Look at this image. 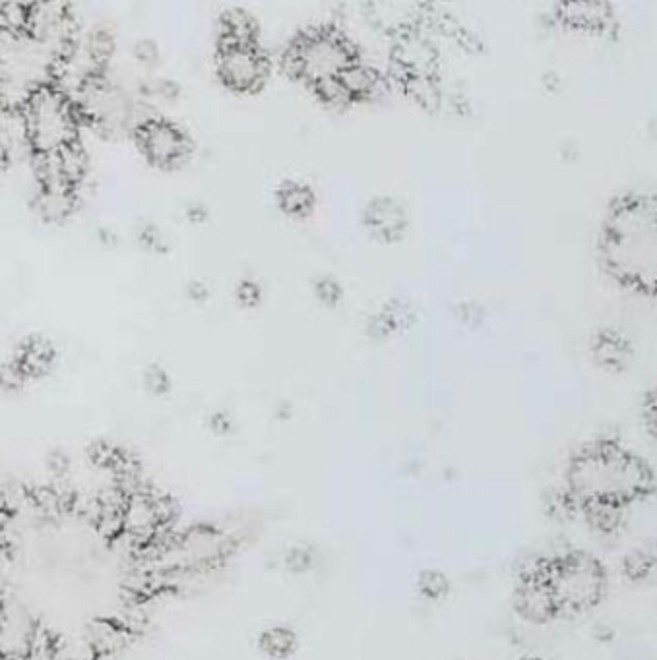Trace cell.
Masks as SVG:
<instances>
[{"label": "cell", "mask_w": 657, "mask_h": 660, "mask_svg": "<svg viewBox=\"0 0 657 660\" xmlns=\"http://www.w3.org/2000/svg\"><path fill=\"white\" fill-rule=\"evenodd\" d=\"M603 273L632 295L657 299V194L625 190L613 196L597 231Z\"/></svg>", "instance_id": "obj_1"}, {"label": "cell", "mask_w": 657, "mask_h": 660, "mask_svg": "<svg viewBox=\"0 0 657 660\" xmlns=\"http://www.w3.org/2000/svg\"><path fill=\"white\" fill-rule=\"evenodd\" d=\"M417 591L423 599L442 600L450 593V581L442 571H421L417 577Z\"/></svg>", "instance_id": "obj_22"}, {"label": "cell", "mask_w": 657, "mask_h": 660, "mask_svg": "<svg viewBox=\"0 0 657 660\" xmlns=\"http://www.w3.org/2000/svg\"><path fill=\"white\" fill-rule=\"evenodd\" d=\"M563 486L580 510L590 504H613L626 510L656 498L657 473L619 438L601 436L568 457Z\"/></svg>", "instance_id": "obj_2"}, {"label": "cell", "mask_w": 657, "mask_h": 660, "mask_svg": "<svg viewBox=\"0 0 657 660\" xmlns=\"http://www.w3.org/2000/svg\"><path fill=\"white\" fill-rule=\"evenodd\" d=\"M86 47H88L92 59H94L97 64H101L103 60L109 57V53L113 51V35H111V31L105 30V28H95V30L88 35Z\"/></svg>", "instance_id": "obj_25"}, {"label": "cell", "mask_w": 657, "mask_h": 660, "mask_svg": "<svg viewBox=\"0 0 657 660\" xmlns=\"http://www.w3.org/2000/svg\"><path fill=\"white\" fill-rule=\"evenodd\" d=\"M134 55L144 62H154L159 55L157 51L156 41L150 37H142L134 43Z\"/></svg>", "instance_id": "obj_32"}, {"label": "cell", "mask_w": 657, "mask_h": 660, "mask_svg": "<svg viewBox=\"0 0 657 660\" xmlns=\"http://www.w3.org/2000/svg\"><path fill=\"white\" fill-rule=\"evenodd\" d=\"M187 213L192 219H202V217H206L208 208L202 202H192L187 208Z\"/></svg>", "instance_id": "obj_35"}, {"label": "cell", "mask_w": 657, "mask_h": 660, "mask_svg": "<svg viewBox=\"0 0 657 660\" xmlns=\"http://www.w3.org/2000/svg\"><path fill=\"white\" fill-rule=\"evenodd\" d=\"M411 320H413L411 304L406 300L392 299L369 318L367 328L373 335H388L392 331L404 328Z\"/></svg>", "instance_id": "obj_15"}, {"label": "cell", "mask_w": 657, "mask_h": 660, "mask_svg": "<svg viewBox=\"0 0 657 660\" xmlns=\"http://www.w3.org/2000/svg\"><path fill=\"white\" fill-rule=\"evenodd\" d=\"M208 285L204 283V281H200V279H192L190 283H188V293L192 295V297H198V299H202V297H206L208 295Z\"/></svg>", "instance_id": "obj_34"}, {"label": "cell", "mask_w": 657, "mask_h": 660, "mask_svg": "<svg viewBox=\"0 0 657 660\" xmlns=\"http://www.w3.org/2000/svg\"><path fill=\"white\" fill-rule=\"evenodd\" d=\"M314 291L316 295L326 302H336L342 297V285L330 277V275H320L314 279Z\"/></svg>", "instance_id": "obj_26"}, {"label": "cell", "mask_w": 657, "mask_h": 660, "mask_svg": "<svg viewBox=\"0 0 657 660\" xmlns=\"http://www.w3.org/2000/svg\"><path fill=\"white\" fill-rule=\"evenodd\" d=\"M355 59V49L342 31L332 26H318L301 31L287 45L283 66L287 72L303 76L314 84L328 76H340L345 66Z\"/></svg>", "instance_id": "obj_4"}, {"label": "cell", "mask_w": 657, "mask_h": 660, "mask_svg": "<svg viewBox=\"0 0 657 660\" xmlns=\"http://www.w3.org/2000/svg\"><path fill=\"white\" fill-rule=\"evenodd\" d=\"M625 508L613 504H590L580 510V515L590 529L603 537H615L625 527Z\"/></svg>", "instance_id": "obj_16"}, {"label": "cell", "mask_w": 657, "mask_h": 660, "mask_svg": "<svg viewBox=\"0 0 657 660\" xmlns=\"http://www.w3.org/2000/svg\"><path fill=\"white\" fill-rule=\"evenodd\" d=\"M551 26L559 30L584 33L590 37L617 41L621 35V20L611 2L578 0L559 2L549 10Z\"/></svg>", "instance_id": "obj_6"}, {"label": "cell", "mask_w": 657, "mask_h": 660, "mask_svg": "<svg viewBox=\"0 0 657 660\" xmlns=\"http://www.w3.org/2000/svg\"><path fill=\"white\" fill-rule=\"evenodd\" d=\"M363 217L367 227L384 239H398L406 231V206L392 196H376L369 200L363 210Z\"/></svg>", "instance_id": "obj_11"}, {"label": "cell", "mask_w": 657, "mask_h": 660, "mask_svg": "<svg viewBox=\"0 0 657 660\" xmlns=\"http://www.w3.org/2000/svg\"><path fill=\"white\" fill-rule=\"evenodd\" d=\"M314 90L316 93L328 101V103H334V105H344V103H349L353 99L351 91L345 88L344 82L340 76H328V78H322L318 82L313 84Z\"/></svg>", "instance_id": "obj_24"}, {"label": "cell", "mask_w": 657, "mask_h": 660, "mask_svg": "<svg viewBox=\"0 0 657 660\" xmlns=\"http://www.w3.org/2000/svg\"><path fill=\"white\" fill-rule=\"evenodd\" d=\"M518 660H545V659H541V657H533V655H528V657H522V659H518Z\"/></svg>", "instance_id": "obj_36"}, {"label": "cell", "mask_w": 657, "mask_h": 660, "mask_svg": "<svg viewBox=\"0 0 657 660\" xmlns=\"http://www.w3.org/2000/svg\"><path fill=\"white\" fill-rule=\"evenodd\" d=\"M340 78L353 97L373 95L380 90V86H384V80L378 70L361 59L351 60L340 72Z\"/></svg>", "instance_id": "obj_14"}, {"label": "cell", "mask_w": 657, "mask_h": 660, "mask_svg": "<svg viewBox=\"0 0 657 660\" xmlns=\"http://www.w3.org/2000/svg\"><path fill=\"white\" fill-rule=\"evenodd\" d=\"M278 200L285 210L303 213L313 206L314 192L305 182L283 180L278 188Z\"/></svg>", "instance_id": "obj_20"}, {"label": "cell", "mask_w": 657, "mask_h": 660, "mask_svg": "<svg viewBox=\"0 0 657 660\" xmlns=\"http://www.w3.org/2000/svg\"><path fill=\"white\" fill-rule=\"evenodd\" d=\"M561 618L594 610L607 593V571L594 554L564 550L541 558Z\"/></svg>", "instance_id": "obj_3"}, {"label": "cell", "mask_w": 657, "mask_h": 660, "mask_svg": "<svg viewBox=\"0 0 657 660\" xmlns=\"http://www.w3.org/2000/svg\"><path fill=\"white\" fill-rule=\"evenodd\" d=\"M313 552L307 548H293L287 558L285 564L291 571H305L313 566Z\"/></svg>", "instance_id": "obj_28"}, {"label": "cell", "mask_w": 657, "mask_h": 660, "mask_svg": "<svg viewBox=\"0 0 657 660\" xmlns=\"http://www.w3.org/2000/svg\"><path fill=\"white\" fill-rule=\"evenodd\" d=\"M74 186H41L35 194V208L45 219H63L74 210Z\"/></svg>", "instance_id": "obj_13"}, {"label": "cell", "mask_w": 657, "mask_h": 660, "mask_svg": "<svg viewBox=\"0 0 657 660\" xmlns=\"http://www.w3.org/2000/svg\"><path fill=\"white\" fill-rule=\"evenodd\" d=\"M590 355L597 368L619 374L625 372L634 360V343L626 331L615 326H603L592 335Z\"/></svg>", "instance_id": "obj_10"}, {"label": "cell", "mask_w": 657, "mask_h": 660, "mask_svg": "<svg viewBox=\"0 0 657 660\" xmlns=\"http://www.w3.org/2000/svg\"><path fill=\"white\" fill-rule=\"evenodd\" d=\"M142 151L156 163H175L187 155L190 142L185 130L173 120L152 117L136 126Z\"/></svg>", "instance_id": "obj_9"}, {"label": "cell", "mask_w": 657, "mask_h": 660, "mask_svg": "<svg viewBox=\"0 0 657 660\" xmlns=\"http://www.w3.org/2000/svg\"><path fill=\"white\" fill-rule=\"evenodd\" d=\"M258 26L251 14L243 8H229L221 16L219 37H229L235 41H256Z\"/></svg>", "instance_id": "obj_19"}, {"label": "cell", "mask_w": 657, "mask_h": 660, "mask_svg": "<svg viewBox=\"0 0 657 660\" xmlns=\"http://www.w3.org/2000/svg\"><path fill=\"white\" fill-rule=\"evenodd\" d=\"M268 68V59L256 41H235L219 37L218 72L225 84L235 90L256 88Z\"/></svg>", "instance_id": "obj_8"}, {"label": "cell", "mask_w": 657, "mask_h": 660, "mask_svg": "<svg viewBox=\"0 0 657 660\" xmlns=\"http://www.w3.org/2000/svg\"><path fill=\"white\" fill-rule=\"evenodd\" d=\"M138 237L148 244V246H154V248H165L167 246V240L163 237V233L157 229L154 223L150 221H144L140 227H138Z\"/></svg>", "instance_id": "obj_30"}, {"label": "cell", "mask_w": 657, "mask_h": 660, "mask_svg": "<svg viewBox=\"0 0 657 660\" xmlns=\"http://www.w3.org/2000/svg\"><path fill=\"white\" fill-rule=\"evenodd\" d=\"M657 570V539L632 548L623 560V575L628 581H646Z\"/></svg>", "instance_id": "obj_17"}, {"label": "cell", "mask_w": 657, "mask_h": 660, "mask_svg": "<svg viewBox=\"0 0 657 660\" xmlns=\"http://www.w3.org/2000/svg\"><path fill=\"white\" fill-rule=\"evenodd\" d=\"M30 20V4L20 0H4L0 2V22L2 30L28 31Z\"/></svg>", "instance_id": "obj_21"}, {"label": "cell", "mask_w": 657, "mask_h": 660, "mask_svg": "<svg viewBox=\"0 0 657 660\" xmlns=\"http://www.w3.org/2000/svg\"><path fill=\"white\" fill-rule=\"evenodd\" d=\"M59 153H61V161H63L64 175L74 184L86 171V163H88L86 151L78 144V140H74L63 148H59Z\"/></svg>", "instance_id": "obj_23"}, {"label": "cell", "mask_w": 657, "mask_h": 660, "mask_svg": "<svg viewBox=\"0 0 657 660\" xmlns=\"http://www.w3.org/2000/svg\"><path fill=\"white\" fill-rule=\"evenodd\" d=\"M260 651L274 660L289 659L297 649V635L289 628L276 626L262 631L258 639Z\"/></svg>", "instance_id": "obj_18"}, {"label": "cell", "mask_w": 657, "mask_h": 660, "mask_svg": "<svg viewBox=\"0 0 657 660\" xmlns=\"http://www.w3.org/2000/svg\"><path fill=\"white\" fill-rule=\"evenodd\" d=\"M642 419L648 428V432L657 438V386L648 391L642 401Z\"/></svg>", "instance_id": "obj_27"}, {"label": "cell", "mask_w": 657, "mask_h": 660, "mask_svg": "<svg viewBox=\"0 0 657 660\" xmlns=\"http://www.w3.org/2000/svg\"><path fill=\"white\" fill-rule=\"evenodd\" d=\"M237 295L243 302L254 304L262 295V287L254 279H241L239 285H237Z\"/></svg>", "instance_id": "obj_31"}, {"label": "cell", "mask_w": 657, "mask_h": 660, "mask_svg": "<svg viewBox=\"0 0 657 660\" xmlns=\"http://www.w3.org/2000/svg\"><path fill=\"white\" fill-rule=\"evenodd\" d=\"M53 345L47 337L43 335H30L28 339L22 341L20 349L16 351L14 362L20 366V370L28 376V374H39L43 372L51 360H53Z\"/></svg>", "instance_id": "obj_12"}, {"label": "cell", "mask_w": 657, "mask_h": 660, "mask_svg": "<svg viewBox=\"0 0 657 660\" xmlns=\"http://www.w3.org/2000/svg\"><path fill=\"white\" fill-rule=\"evenodd\" d=\"M144 378H146V384L150 390L165 391L169 388V376H167L165 368L159 364H150L144 372Z\"/></svg>", "instance_id": "obj_29"}, {"label": "cell", "mask_w": 657, "mask_h": 660, "mask_svg": "<svg viewBox=\"0 0 657 660\" xmlns=\"http://www.w3.org/2000/svg\"><path fill=\"white\" fill-rule=\"evenodd\" d=\"M514 610L520 618L535 626H545L561 618L559 604L545 577L541 558L533 560L520 571L514 587Z\"/></svg>", "instance_id": "obj_7"}, {"label": "cell", "mask_w": 657, "mask_h": 660, "mask_svg": "<svg viewBox=\"0 0 657 660\" xmlns=\"http://www.w3.org/2000/svg\"><path fill=\"white\" fill-rule=\"evenodd\" d=\"M30 144L35 151H53L76 140V117L72 101L53 84H37L22 107Z\"/></svg>", "instance_id": "obj_5"}, {"label": "cell", "mask_w": 657, "mask_h": 660, "mask_svg": "<svg viewBox=\"0 0 657 660\" xmlns=\"http://www.w3.org/2000/svg\"><path fill=\"white\" fill-rule=\"evenodd\" d=\"M210 424L212 428L218 432V434H227L233 426V420L229 417V413L225 411H216L212 417H210Z\"/></svg>", "instance_id": "obj_33"}]
</instances>
